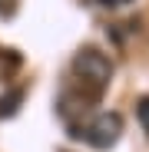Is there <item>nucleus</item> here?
Wrapping results in <instances>:
<instances>
[{
	"instance_id": "1",
	"label": "nucleus",
	"mask_w": 149,
	"mask_h": 152,
	"mask_svg": "<svg viewBox=\"0 0 149 152\" xmlns=\"http://www.w3.org/2000/svg\"><path fill=\"white\" fill-rule=\"evenodd\" d=\"M73 73H76L83 83H90L93 89H103L113 80V63L99 53V50L86 46V50H80V53L73 56Z\"/></svg>"
},
{
	"instance_id": "2",
	"label": "nucleus",
	"mask_w": 149,
	"mask_h": 152,
	"mask_svg": "<svg viewBox=\"0 0 149 152\" xmlns=\"http://www.w3.org/2000/svg\"><path fill=\"white\" fill-rule=\"evenodd\" d=\"M119 132H123V116L119 113H99L90 126H86V142L93 145V149H109V145H116V139H119Z\"/></svg>"
},
{
	"instance_id": "3",
	"label": "nucleus",
	"mask_w": 149,
	"mask_h": 152,
	"mask_svg": "<svg viewBox=\"0 0 149 152\" xmlns=\"http://www.w3.org/2000/svg\"><path fill=\"white\" fill-rule=\"evenodd\" d=\"M23 106V86H13L7 93H0V119L17 116V109Z\"/></svg>"
},
{
	"instance_id": "4",
	"label": "nucleus",
	"mask_w": 149,
	"mask_h": 152,
	"mask_svg": "<svg viewBox=\"0 0 149 152\" xmlns=\"http://www.w3.org/2000/svg\"><path fill=\"white\" fill-rule=\"evenodd\" d=\"M136 116H139V126L149 132V96H139V103H136Z\"/></svg>"
},
{
	"instance_id": "5",
	"label": "nucleus",
	"mask_w": 149,
	"mask_h": 152,
	"mask_svg": "<svg viewBox=\"0 0 149 152\" xmlns=\"http://www.w3.org/2000/svg\"><path fill=\"white\" fill-rule=\"evenodd\" d=\"M99 4H103V7H119L116 0H99Z\"/></svg>"
},
{
	"instance_id": "6",
	"label": "nucleus",
	"mask_w": 149,
	"mask_h": 152,
	"mask_svg": "<svg viewBox=\"0 0 149 152\" xmlns=\"http://www.w3.org/2000/svg\"><path fill=\"white\" fill-rule=\"evenodd\" d=\"M116 4H129V0H116Z\"/></svg>"
}]
</instances>
